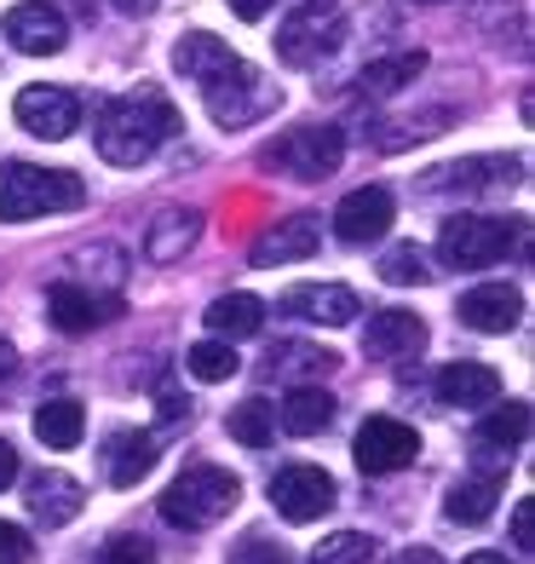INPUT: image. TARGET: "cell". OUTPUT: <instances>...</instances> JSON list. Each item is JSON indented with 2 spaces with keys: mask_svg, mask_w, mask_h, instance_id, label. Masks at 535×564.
<instances>
[{
  "mask_svg": "<svg viewBox=\"0 0 535 564\" xmlns=\"http://www.w3.org/2000/svg\"><path fill=\"white\" fill-rule=\"evenodd\" d=\"M392 564H444L438 553H432V547H410V553H397Z\"/></svg>",
  "mask_w": 535,
  "mask_h": 564,
  "instance_id": "60d3db41",
  "label": "cell"
},
{
  "mask_svg": "<svg viewBox=\"0 0 535 564\" xmlns=\"http://www.w3.org/2000/svg\"><path fill=\"white\" fill-rule=\"evenodd\" d=\"M201 93H208V110L219 127H253L260 116H271L276 105H283V93H271V82L253 64H225L214 82H201Z\"/></svg>",
  "mask_w": 535,
  "mask_h": 564,
  "instance_id": "5b68a950",
  "label": "cell"
},
{
  "mask_svg": "<svg viewBox=\"0 0 535 564\" xmlns=\"http://www.w3.org/2000/svg\"><path fill=\"white\" fill-rule=\"evenodd\" d=\"M328 12H335V0H299V7L288 12L283 35H276L283 64H312L317 53H328V41H340V30H323Z\"/></svg>",
  "mask_w": 535,
  "mask_h": 564,
  "instance_id": "7c38bea8",
  "label": "cell"
},
{
  "mask_svg": "<svg viewBox=\"0 0 535 564\" xmlns=\"http://www.w3.org/2000/svg\"><path fill=\"white\" fill-rule=\"evenodd\" d=\"M196 230H201V214H190V208H167V214H156V225H150L144 253H150L156 265H173V260H185V253H190Z\"/></svg>",
  "mask_w": 535,
  "mask_h": 564,
  "instance_id": "d6986e66",
  "label": "cell"
},
{
  "mask_svg": "<svg viewBox=\"0 0 535 564\" xmlns=\"http://www.w3.org/2000/svg\"><path fill=\"white\" fill-rule=\"evenodd\" d=\"M23 558H30V535L0 519V564H23Z\"/></svg>",
  "mask_w": 535,
  "mask_h": 564,
  "instance_id": "d590c367",
  "label": "cell"
},
{
  "mask_svg": "<svg viewBox=\"0 0 535 564\" xmlns=\"http://www.w3.org/2000/svg\"><path fill=\"white\" fill-rule=\"evenodd\" d=\"M225 7H231L242 23H260V18L271 12V0H225Z\"/></svg>",
  "mask_w": 535,
  "mask_h": 564,
  "instance_id": "74e56055",
  "label": "cell"
},
{
  "mask_svg": "<svg viewBox=\"0 0 535 564\" xmlns=\"http://www.w3.org/2000/svg\"><path fill=\"white\" fill-rule=\"evenodd\" d=\"M357 467H363L369 478H386V473H403V467H415V455H421V432L410 421H397V415H369L363 426H357Z\"/></svg>",
  "mask_w": 535,
  "mask_h": 564,
  "instance_id": "52a82bcc",
  "label": "cell"
},
{
  "mask_svg": "<svg viewBox=\"0 0 535 564\" xmlns=\"http://www.w3.org/2000/svg\"><path fill=\"white\" fill-rule=\"evenodd\" d=\"M242 501V484L237 473H225L214 467V460H196V467H185L173 484H167V496H162V519L173 530H214L225 512H231Z\"/></svg>",
  "mask_w": 535,
  "mask_h": 564,
  "instance_id": "3957f363",
  "label": "cell"
},
{
  "mask_svg": "<svg viewBox=\"0 0 535 564\" xmlns=\"http://www.w3.org/2000/svg\"><path fill=\"white\" fill-rule=\"evenodd\" d=\"M438 398L449 409H490L501 398V375L490 364H449L438 369Z\"/></svg>",
  "mask_w": 535,
  "mask_h": 564,
  "instance_id": "ac0fdd59",
  "label": "cell"
},
{
  "mask_svg": "<svg viewBox=\"0 0 535 564\" xmlns=\"http://www.w3.org/2000/svg\"><path fill=\"white\" fill-rule=\"evenodd\" d=\"M156 467V438H144V432H121L110 444V484L116 490H133V484Z\"/></svg>",
  "mask_w": 535,
  "mask_h": 564,
  "instance_id": "484cf974",
  "label": "cell"
},
{
  "mask_svg": "<svg viewBox=\"0 0 535 564\" xmlns=\"http://www.w3.org/2000/svg\"><path fill=\"white\" fill-rule=\"evenodd\" d=\"M12 364H18V351H12V340H0V380L12 375Z\"/></svg>",
  "mask_w": 535,
  "mask_h": 564,
  "instance_id": "7bdbcfd3",
  "label": "cell"
},
{
  "mask_svg": "<svg viewBox=\"0 0 535 564\" xmlns=\"http://www.w3.org/2000/svg\"><path fill=\"white\" fill-rule=\"evenodd\" d=\"M346 156V139H340V127H294L288 139H276L265 144V167L276 173H294V178H328L340 167Z\"/></svg>",
  "mask_w": 535,
  "mask_h": 564,
  "instance_id": "8992f818",
  "label": "cell"
},
{
  "mask_svg": "<svg viewBox=\"0 0 535 564\" xmlns=\"http://www.w3.org/2000/svg\"><path fill=\"white\" fill-rule=\"evenodd\" d=\"M513 542H518V553L535 547V501H518L513 507Z\"/></svg>",
  "mask_w": 535,
  "mask_h": 564,
  "instance_id": "8d00e7d4",
  "label": "cell"
},
{
  "mask_svg": "<svg viewBox=\"0 0 535 564\" xmlns=\"http://www.w3.org/2000/svg\"><path fill=\"white\" fill-rule=\"evenodd\" d=\"M105 564H156V547H150L144 535H116L105 547Z\"/></svg>",
  "mask_w": 535,
  "mask_h": 564,
  "instance_id": "e575fe53",
  "label": "cell"
},
{
  "mask_svg": "<svg viewBox=\"0 0 535 564\" xmlns=\"http://www.w3.org/2000/svg\"><path fill=\"white\" fill-rule=\"evenodd\" d=\"M46 317H53L64 335H87V328H98V317H105V312H98V300L81 289V282L64 276V282L46 289Z\"/></svg>",
  "mask_w": 535,
  "mask_h": 564,
  "instance_id": "603a6c76",
  "label": "cell"
},
{
  "mask_svg": "<svg viewBox=\"0 0 535 564\" xmlns=\"http://www.w3.org/2000/svg\"><path fill=\"white\" fill-rule=\"evenodd\" d=\"M87 208V185L64 167L7 162L0 167V225H23L41 214H75Z\"/></svg>",
  "mask_w": 535,
  "mask_h": 564,
  "instance_id": "7a4b0ae2",
  "label": "cell"
},
{
  "mask_svg": "<svg viewBox=\"0 0 535 564\" xmlns=\"http://www.w3.org/2000/svg\"><path fill=\"white\" fill-rule=\"evenodd\" d=\"M162 421H167V426H178V421H190V403L167 392V398H162Z\"/></svg>",
  "mask_w": 535,
  "mask_h": 564,
  "instance_id": "f35d334b",
  "label": "cell"
},
{
  "mask_svg": "<svg viewBox=\"0 0 535 564\" xmlns=\"http://www.w3.org/2000/svg\"><path fill=\"white\" fill-rule=\"evenodd\" d=\"M12 110H18V127H23V133H35V139H69L75 121H81V98H75L69 87L35 82V87L18 93Z\"/></svg>",
  "mask_w": 535,
  "mask_h": 564,
  "instance_id": "9c48e42d",
  "label": "cell"
},
{
  "mask_svg": "<svg viewBox=\"0 0 535 564\" xmlns=\"http://www.w3.org/2000/svg\"><path fill=\"white\" fill-rule=\"evenodd\" d=\"M374 542L363 530H335V535H323V542L312 547V564H374Z\"/></svg>",
  "mask_w": 535,
  "mask_h": 564,
  "instance_id": "f546056e",
  "label": "cell"
},
{
  "mask_svg": "<svg viewBox=\"0 0 535 564\" xmlns=\"http://www.w3.org/2000/svg\"><path fill=\"white\" fill-rule=\"evenodd\" d=\"M524 317V294L513 282H478V289L461 294V323L478 328V335H506Z\"/></svg>",
  "mask_w": 535,
  "mask_h": 564,
  "instance_id": "5bb4252c",
  "label": "cell"
},
{
  "mask_svg": "<svg viewBox=\"0 0 535 564\" xmlns=\"http://www.w3.org/2000/svg\"><path fill=\"white\" fill-rule=\"evenodd\" d=\"M328 421H335V398L323 387H294L283 398V415H276V426L294 432V438H317V432H328Z\"/></svg>",
  "mask_w": 535,
  "mask_h": 564,
  "instance_id": "7402d4cb",
  "label": "cell"
},
{
  "mask_svg": "<svg viewBox=\"0 0 535 564\" xmlns=\"http://www.w3.org/2000/svg\"><path fill=\"white\" fill-rule=\"evenodd\" d=\"M392 214H397V202L386 185H363V191H351L340 208H335V237L351 242V248H363V242H380L392 230Z\"/></svg>",
  "mask_w": 535,
  "mask_h": 564,
  "instance_id": "30bf717a",
  "label": "cell"
},
{
  "mask_svg": "<svg viewBox=\"0 0 535 564\" xmlns=\"http://www.w3.org/2000/svg\"><path fill=\"white\" fill-rule=\"evenodd\" d=\"M478 438L490 444V449H513V444H524V438H529V403H518V398H513V403H501L495 415L483 421Z\"/></svg>",
  "mask_w": 535,
  "mask_h": 564,
  "instance_id": "4dcf8cb0",
  "label": "cell"
},
{
  "mask_svg": "<svg viewBox=\"0 0 535 564\" xmlns=\"http://www.w3.org/2000/svg\"><path fill=\"white\" fill-rule=\"evenodd\" d=\"M421 7H438V0H421Z\"/></svg>",
  "mask_w": 535,
  "mask_h": 564,
  "instance_id": "f6af8a7d",
  "label": "cell"
},
{
  "mask_svg": "<svg viewBox=\"0 0 535 564\" xmlns=\"http://www.w3.org/2000/svg\"><path fill=\"white\" fill-rule=\"evenodd\" d=\"M185 369L201 380V387H219V380H231L242 364H237V346L231 340H201V346H190Z\"/></svg>",
  "mask_w": 535,
  "mask_h": 564,
  "instance_id": "f1b7e54d",
  "label": "cell"
},
{
  "mask_svg": "<svg viewBox=\"0 0 535 564\" xmlns=\"http://www.w3.org/2000/svg\"><path fill=\"white\" fill-rule=\"evenodd\" d=\"M225 64H237V53H231V46H225L219 35H208V30L178 35V46H173V69L190 75V82H214Z\"/></svg>",
  "mask_w": 535,
  "mask_h": 564,
  "instance_id": "ffe728a7",
  "label": "cell"
},
{
  "mask_svg": "<svg viewBox=\"0 0 535 564\" xmlns=\"http://www.w3.org/2000/svg\"><path fill=\"white\" fill-rule=\"evenodd\" d=\"M35 438L46 449H75L87 438V409L75 403V398H53V403H41V415H35Z\"/></svg>",
  "mask_w": 535,
  "mask_h": 564,
  "instance_id": "cb8c5ba5",
  "label": "cell"
},
{
  "mask_svg": "<svg viewBox=\"0 0 535 564\" xmlns=\"http://www.w3.org/2000/svg\"><path fill=\"white\" fill-rule=\"evenodd\" d=\"M513 230L506 219H478V214H455L444 219L438 230V260L449 271H490L506 260V248H513Z\"/></svg>",
  "mask_w": 535,
  "mask_h": 564,
  "instance_id": "277c9868",
  "label": "cell"
},
{
  "mask_svg": "<svg viewBox=\"0 0 535 564\" xmlns=\"http://www.w3.org/2000/svg\"><path fill=\"white\" fill-rule=\"evenodd\" d=\"M317 242H323V225H317L312 214H294V219H283V225H271L265 237L248 248V260L260 265V271H271V265H294V260H312Z\"/></svg>",
  "mask_w": 535,
  "mask_h": 564,
  "instance_id": "9a60e30c",
  "label": "cell"
},
{
  "mask_svg": "<svg viewBox=\"0 0 535 564\" xmlns=\"http://www.w3.org/2000/svg\"><path fill=\"white\" fill-rule=\"evenodd\" d=\"M421 346H426V323L415 312H380L363 328V351L380 357V364H392V357H415Z\"/></svg>",
  "mask_w": 535,
  "mask_h": 564,
  "instance_id": "e0dca14e",
  "label": "cell"
},
{
  "mask_svg": "<svg viewBox=\"0 0 535 564\" xmlns=\"http://www.w3.org/2000/svg\"><path fill=\"white\" fill-rule=\"evenodd\" d=\"M260 323H265V300L260 294H219L208 305L214 340H248V335H260Z\"/></svg>",
  "mask_w": 535,
  "mask_h": 564,
  "instance_id": "44dd1931",
  "label": "cell"
},
{
  "mask_svg": "<svg viewBox=\"0 0 535 564\" xmlns=\"http://www.w3.org/2000/svg\"><path fill=\"white\" fill-rule=\"evenodd\" d=\"M461 564H513V558H506V553H467Z\"/></svg>",
  "mask_w": 535,
  "mask_h": 564,
  "instance_id": "ee69618b",
  "label": "cell"
},
{
  "mask_svg": "<svg viewBox=\"0 0 535 564\" xmlns=\"http://www.w3.org/2000/svg\"><path fill=\"white\" fill-rule=\"evenodd\" d=\"M225 564H294V558H288V547L265 542V535H248L242 547H231V558H225Z\"/></svg>",
  "mask_w": 535,
  "mask_h": 564,
  "instance_id": "836d02e7",
  "label": "cell"
},
{
  "mask_svg": "<svg viewBox=\"0 0 535 564\" xmlns=\"http://www.w3.org/2000/svg\"><path fill=\"white\" fill-rule=\"evenodd\" d=\"M283 312L299 317V323H323V328H340V323H357L363 300H357L346 282H305V289H288L283 294Z\"/></svg>",
  "mask_w": 535,
  "mask_h": 564,
  "instance_id": "4fadbf2b",
  "label": "cell"
},
{
  "mask_svg": "<svg viewBox=\"0 0 535 564\" xmlns=\"http://www.w3.org/2000/svg\"><path fill=\"white\" fill-rule=\"evenodd\" d=\"M288 364H299V375H328V369H340V357L335 351H317V346H271V357H265V369L271 375H283Z\"/></svg>",
  "mask_w": 535,
  "mask_h": 564,
  "instance_id": "1f68e13d",
  "label": "cell"
},
{
  "mask_svg": "<svg viewBox=\"0 0 535 564\" xmlns=\"http://www.w3.org/2000/svg\"><path fill=\"white\" fill-rule=\"evenodd\" d=\"M81 507H87V490H81V484H75L69 473L46 467V473H35V478H30V512H35V519H41L46 530L69 524Z\"/></svg>",
  "mask_w": 535,
  "mask_h": 564,
  "instance_id": "2e32d148",
  "label": "cell"
},
{
  "mask_svg": "<svg viewBox=\"0 0 535 564\" xmlns=\"http://www.w3.org/2000/svg\"><path fill=\"white\" fill-rule=\"evenodd\" d=\"M110 7H121V12H133V18H144L150 7H156V0H110Z\"/></svg>",
  "mask_w": 535,
  "mask_h": 564,
  "instance_id": "b9f144b4",
  "label": "cell"
},
{
  "mask_svg": "<svg viewBox=\"0 0 535 564\" xmlns=\"http://www.w3.org/2000/svg\"><path fill=\"white\" fill-rule=\"evenodd\" d=\"M271 507L283 512L288 524H312L335 507V478L323 467H312V460H288V467H276V478H271Z\"/></svg>",
  "mask_w": 535,
  "mask_h": 564,
  "instance_id": "ba28073f",
  "label": "cell"
},
{
  "mask_svg": "<svg viewBox=\"0 0 535 564\" xmlns=\"http://www.w3.org/2000/svg\"><path fill=\"white\" fill-rule=\"evenodd\" d=\"M178 133H185V116H178V105L156 87H133V93L110 98V105L98 110V127H92L98 156L110 167H139Z\"/></svg>",
  "mask_w": 535,
  "mask_h": 564,
  "instance_id": "6da1fadb",
  "label": "cell"
},
{
  "mask_svg": "<svg viewBox=\"0 0 535 564\" xmlns=\"http://www.w3.org/2000/svg\"><path fill=\"white\" fill-rule=\"evenodd\" d=\"M231 438L248 444V449H265V444L276 438V409H271L265 398L237 403V409H231Z\"/></svg>",
  "mask_w": 535,
  "mask_h": 564,
  "instance_id": "83f0119b",
  "label": "cell"
},
{
  "mask_svg": "<svg viewBox=\"0 0 535 564\" xmlns=\"http://www.w3.org/2000/svg\"><path fill=\"white\" fill-rule=\"evenodd\" d=\"M7 46H18V53H30V58H53L64 53V41H69V23L46 7V0H23V7L7 12Z\"/></svg>",
  "mask_w": 535,
  "mask_h": 564,
  "instance_id": "8fae6325",
  "label": "cell"
},
{
  "mask_svg": "<svg viewBox=\"0 0 535 564\" xmlns=\"http://www.w3.org/2000/svg\"><path fill=\"white\" fill-rule=\"evenodd\" d=\"M426 69V53L421 46H403V53H386V58H374V64H363V75H357V82H363V93H403V87H415V75Z\"/></svg>",
  "mask_w": 535,
  "mask_h": 564,
  "instance_id": "d4e9b609",
  "label": "cell"
},
{
  "mask_svg": "<svg viewBox=\"0 0 535 564\" xmlns=\"http://www.w3.org/2000/svg\"><path fill=\"white\" fill-rule=\"evenodd\" d=\"M12 478H18V449H12L7 438H0V490H7Z\"/></svg>",
  "mask_w": 535,
  "mask_h": 564,
  "instance_id": "ab89813d",
  "label": "cell"
},
{
  "mask_svg": "<svg viewBox=\"0 0 535 564\" xmlns=\"http://www.w3.org/2000/svg\"><path fill=\"white\" fill-rule=\"evenodd\" d=\"M501 501V484L495 478H467V484H455L444 512H449V524H490V512Z\"/></svg>",
  "mask_w": 535,
  "mask_h": 564,
  "instance_id": "4316f807",
  "label": "cell"
},
{
  "mask_svg": "<svg viewBox=\"0 0 535 564\" xmlns=\"http://www.w3.org/2000/svg\"><path fill=\"white\" fill-rule=\"evenodd\" d=\"M380 276H386L392 289H421V282H426V260L415 248H392L386 260H380Z\"/></svg>",
  "mask_w": 535,
  "mask_h": 564,
  "instance_id": "d6a6232c",
  "label": "cell"
}]
</instances>
